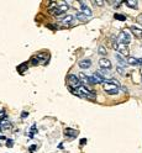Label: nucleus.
<instances>
[{
	"mask_svg": "<svg viewBox=\"0 0 142 153\" xmlns=\"http://www.w3.org/2000/svg\"><path fill=\"white\" fill-rule=\"evenodd\" d=\"M110 4H114V5H116V8H117L119 5H121V4H122V1H110Z\"/></svg>",
	"mask_w": 142,
	"mask_h": 153,
	"instance_id": "cd10ccee",
	"label": "nucleus"
},
{
	"mask_svg": "<svg viewBox=\"0 0 142 153\" xmlns=\"http://www.w3.org/2000/svg\"><path fill=\"white\" fill-rule=\"evenodd\" d=\"M0 127H1V130H6V128H10V127H11V123L5 119V120H3V121L0 122Z\"/></svg>",
	"mask_w": 142,
	"mask_h": 153,
	"instance_id": "a211bd4d",
	"label": "nucleus"
},
{
	"mask_svg": "<svg viewBox=\"0 0 142 153\" xmlns=\"http://www.w3.org/2000/svg\"><path fill=\"white\" fill-rule=\"evenodd\" d=\"M68 9H69V5L64 3V4H62V5H58L55 10H52V11H50V13L55 16V17H58V16L63 15V14H64V13H66Z\"/></svg>",
	"mask_w": 142,
	"mask_h": 153,
	"instance_id": "7ed1b4c3",
	"label": "nucleus"
},
{
	"mask_svg": "<svg viewBox=\"0 0 142 153\" xmlns=\"http://www.w3.org/2000/svg\"><path fill=\"white\" fill-rule=\"evenodd\" d=\"M4 139H6V138L4 137V136H0V141H4Z\"/></svg>",
	"mask_w": 142,
	"mask_h": 153,
	"instance_id": "2f4dec72",
	"label": "nucleus"
},
{
	"mask_svg": "<svg viewBox=\"0 0 142 153\" xmlns=\"http://www.w3.org/2000/svg\"><path fill=\"white\" fill-rule=\"evenodd\" d=\"M104 90L108 93L109 95H115V94L119 93V87H116L115 84H111V83L105 82V83H104Z\"/></svg>",
	"mask_w": 142,
	"mask_h": 153,
	"instance_id": "39448f33",
	"label": "nucleus"
},
{
	"mask_svg": "<svg viewBox=\"0 0 142 153\" xmlns=\"http://www.w3.org/2000/svg\"><path fill=\"white\" fill-rule=\"evenodd\" d=\"M6 146H8L9 148H11V147L14 146V141H13V139H6Z\"/></svg>",
	"mask_w": 142,
	"mask_h": 153,
	"instance_id": "bb28decb",
	"label": "nucleus"
},
{
	"mask_svg": "<svg viewBox=\"0 0 142 153\" xmlns=\"http://www.w3.org/2000/svg\"><path fill=\"white\" fill-rule=\"evenodd\" d=\"M90 65H91V61L90 59H83V61L79 62V67L82 69H88Z\"/></svg>",
	"mask_w": 142,
	"mask_h": 153,
	"instance_id": "ddd939ff",
	"label": "nucleus"
},
{
	"mask_svg": "<svg viewBox=\"0 0 142 153\" xmlns=\"http://www.w3.org/2000/svg\"><path fill=\"white\" fill-rule=\"evenodd\" d=\"M114 48L119 52V54L121 56H127L128 57V48L126 45H122V43H114Z\"/></svg>",
	"mask_w": 142,
	"mask_h": 153,
	"instance_id": "423d86ee",
	"label": "nucleus"
},
{
	"mask_svg": "<svg viewBox=\"0 0 142 153\" xmlns=\"http://www.w3.org/2000/svg\"><path fill=\"white\" fill-rule=\"evenodd\" d=\"M114 17H115L116 20H120V21H125V20H126V16L122 15V14H115Z\"/></svg>",
	"mask_w": 142,
	"mask_h": 153,
	"instance_id": "aec40b11",
	"label": "nucleus"
},
{
	"mask_svg": "<svg viewBox=\"0 0 142 153\" xmlns=\"http://www.w3.org/2000/svg\"><path fill=\"white\" fill-rule=\"evenodd\" d=\"M116 70H117V73H119V74H121V75H124V74H125V69H124V67H121V65H117Z\"/></svg>",
	"mask_w": 142,
	"mask_h": 153,
	"instance_id": "5701e85b",
	"label": "nucleus"
},
{
	"mask_svg": "<svg viewBox=\"0 0 142 153\" xmlns=\"http://www.w3.org/2000/svg\"><path fill=\"white\" fill-rule=\"evenodd\" d=\"M138 20H140V21L142 22V15H140V17H138Z\"/></svg>",
	"mask_w": 142,
	"mask_h": 153,
	"instance_id": "473e14b6",
	"label": "nucleus"
},
{
	"mask_svg": "<svg viewBox=\"0 0 142 153\" xmlns=\"http://www.w3.org/2000/svg\"><path fill=\"white\" fill-rule=\"evenodd\" d=\"M78 76H79V79H80V82H82V83H84V84H85V85H86V87L91 84V82H90V76L85 75L84 73H79V74H78Z\"/></svg>",
	"mask_w": 142,
	"mask_h": 153,
	"instance_id": "9b49d317",
	"label": "nucleus"
},
{
	"mask_svg": "<svg viewBox=\"0 0 142 153\" xmlns=\"http://www.w3.org/2000/svg\"><path fill=\"white\" fill-rule=\"evenodd\" d=\"M26 68H27V65H26V64H21V67H19V68H17V70H19L20 73H24V70H25Z\"/></svg>",
	"mask_w": 142,
	"mask_h": 153,
	"instance_id": "a878e982",
	"label": "nucleus"
},
{
	"mask_svg": "<svg viewBox=\"0 0 142 153\" xmlns=\"http://www.w3.org/2000/svg\"><path fill=\"white\" fill-rule=\"evenodd\" d=\"M117 42H119V43H122V45H126V46L131 42V36H130V33H128L127 30H122L119 33V36H117Z\"/></svg>",
	"mask_w": 142,
	"mask_h": 153,
	"instance_id": "f03ea898",
	"label": "nucleus"
},
{
	"mask_svg": "<svg viewBox=\"0 0 142 153\" xmlns=\"http://www.w3.org/2000/svg\"><path fill=\"white\" fill-rule=\"evenodd\" d=\"M36 148H37V144H33V146H31V147H30V152H31V153L35 152V149H36Z\"/></svg>",
	"mask_w": 142,
	"mask_h": 153,
	"instance_id": "c85d7f7f",
	"label": "nucleus"
},
{
	"mask_svg": "<svg viewBox=\"0 0 142 153\" xmlns=\"http://www.w3.org/2000/svg\"><path fill=\"white\" fill-rule=\"evenodd\" d=\"M73 19H74V16L73 15H67V16H64V17L61 20V22H62V24H64V25H69V24L73 22Z\"/></svg>",
	"mask_w": 142,
	"mask_h": 153,
	"instance_id": "2eb2a0df",
	"label": "nucleus"
},
{
	"mask_svg": "<svg viewBox=\"0 0 142 153\" xmlns=\"http://www.w3.org/2000/svg\"><path fill=\"white\" fill-rule=\"evenodd\" d=\"M85 143H86V138H82V139H80V144L84 146Z\"/></svg>",
	"mask_w": 142,
	"mask_h": 153,
	"instance_id": "7c9ffc66",
	"label": "nucleus"
},
{
	"mask_svg": "<svg viewBox=\"0 0 142 153\" xmlns=\"http://www.w3.org/2000/svg\"><path fill=\"white\" fill-rule=\"evenodd\" d=\"M141 65H142V64H141Z\"/></svg>",
	"mask_w": 142,
	"mask_h": 153,
	"instance_id": "72a5a7b5",
	"label": "nucleus"
},
{
	"mask_svg": "<svg viewBox=\"0 0 142 153\" xmlns=\"http://www.w3.org/2000/svg\"><path fill=\"white\" fill-rule=\"evenodd\" d=\"M116 59H117V62L120 63V65H121V67H124V68L126 67V64H127V61H126V59H124L121 54H117V56H116Z\"/></svg>",
	"mask_w": 142,
	"mask_h": 153,
	"instance_id": "f3484780",
	"label": "nucleus"
},
{
	"mask_svg": "<svg viewBox=\"0 0 142 153\" xmlns=\"http://www.w3.org/2000/svg\"><path fill=\"white\" fill-rule=\"evenodd\" d=\"M27 116H28V112H26V111H24V112L21 114V117H22V119H25V117H27Z\"/></svg>",
	"mask_w": 142,
	"mask_h": 153,
	"instance_id": "c756f323",
	"label": "nucleus"
},
{
	"mask_svg": "<svg viewBox=\"0 0 142 153\" xmlns=\"http://www.w3.org/2000/svg\"><path fill=\"white\" fill-rule=\"evenodd\" d=\"M68 82H69V85L71 88H75V89H79L82 87V82L79 79V76H77L75 74H69L68 75Z\"/></svg>",
	"mask_w": 142,
	"mask_h": 153,
	"instance_id": "20e7f679",
	"label": "nucleus"
},
{
	"mask_svg": "<svg viewBox=\"0 0 142 153\" xmlns=\"http://www.w3.org/2000/svg\"><path fill=\"white\" fill-rule=\"evenodd\" d=\"M130 30L133 33V36H136L137 38H142V29H138V27H136V26H131Z\"/></svg>",
	"mask_w": 142,
	"mask_h": 153,
	"instance_id": "f8f14e48",
	"label": "nucleus"
},
{
	"mask_svg": "<svg viewBox=\"0 0 142 153\" xmlns=\"http://www.w3.org/2000/svg\"><path fill=\"white\" fill-rule=\"evenodd\" d=\"M35 132H36V125H32V127H31V132L28 133V136L32 138L33 137V135H35Z\"/></svg>",
	"mask_w": 142,
	"mask_h": 153,
	"instance_id": "393cba45",
	"label": "nucleus"
},
{
	"mask_svg": "<svg viewBox=\"0 0 142 153\" xmlns=\"http://www.w3.org/2000/svg\"><path fill=\"white\" fill-rule=\"evenodd\" d=\"M38 63H40V58H38L37 56L33 57V58H31V64H32V65H37Z\"/></svg>",
	"mask_w": 142,
	"mask_h": 153,
	"instance_id": "4be33fe9",
	"label": "nucleus"
},
{
	"mask_svg": "<svg viewBox=\"0 0 142 153\" xmlns=\"http://www.w3.org/2000/svg\"><path fill=\"white\" fill-rule=\"evenodd\" d=\"M78 3H79V5H80V8H82V10H83L82 13H83V14H85L88 17H91L93 13H91V10H90V9L86 6V4H85L84 1H78Z\"/></svg>",
	"mask_w": 142,
	"mask_h": 153,
	"instance_id": "1a4fd4ad",
	"label": "nucleus"
},
{
	"mask_svg": "<svg viewBox=\"0 0 142 153\" xmlns=\"http://www.w3.org/2000/svg\"><path fill=\"white\" fill-rule=\"evenodd\" d=\"M98 52H99L100 56H106V49H105V47H104V46H99V48H98Z\"/></svg>",
	"mask_w": 142,
	"mask_h": 153,
	"instance_id": "412c9836",
	"label": "nucleus"
},
{
	"mask_svg": "<svg viewBox=\"0 0 142 153\" xmlns=\"http://www.w3.org/2000/svg\"><path fill=\"white\" fill-rule=\"evenodd\" d=\"M71 92L73 94H75V95H78V96H83V98H88V99H90V100H94L95 98H97V95H95V93L90 92L89 89H86L85 87H80L79 89H77V90H74V89H72L71 88Z\"/></svg>",
	"mask_w": 142,
	"mask_h": 153,
	"instance_id": "f257e3e1",
	"label": "nucleus"
},
{
	"mask_svg": "<svg viewBox=\"0 0 142 153\" xmlns=\"http://www.w3.org/2000/svg\"><path fill=\"white\" fill-rule=\"evenodd\" d=\"M99 65L100 68H103V69H106V70H109V69H111V62L109 61L108 58H101L99 61Z\"/></svg>",
	"mask_w": 142,
	"mask_h": 153,
	"instance_id": "6e6552de",
	"label": "nucleus"
},
{
	"mask_svg": "<svg viewBox=\"0 0 142 153\" xmlns=\"http://www.w3.org/2000/svg\"><path fill=\"white\" fill-rule=\"evenodd\" d=\"M128 65H138V64H142V59H138V58H135L132 56H128L126 58Z\"/></svg>",
	"mask_w": 142,
	"mask_h": 153,
	"instance_id": "9d476101",
	"label": "nucleus"
},
{
	"mask_svg": "<svg viewBox=\"0 0 142 153\" xmlns=\"http://www.w3.org/2000/svg\"><path fill=\"white\" fill-rule=\"evenodd\" d=\"M75 16H77V19H78V20H80L82 22H86V21H89V20H90V17H88V16L85 15V14H83L82 11H78Z\"/></svg>",
	"mask_w": 142,
	"mask_h": 153,
	"instance_id": "4468645a",
	"label": "nucleus"
},
{
	"mask_svg": "<svg viewBox=\"0 0 142 153\" xmlns=\"http://www.w3.org/2000/svg\"><path fill=\"white\" fill-rule=\"evenodd\" d=\"M93 4L94 5H98V6H103L105 4V1H103V0H93Z\"/></svg>",
	"mask_w": 142,
	"mask_h": 153,
	"instance_id": "b1692460",
	"label": "nucleus"
},
{
	"mask_svg": "<svg viewBox=\"0 0 142 153\" xmlns=\"http://www.w3.org/2000/svg\"><path fill=\"white\" fill-rule=\"evenodd\" d=\"M125 4H126L127 6H130V8H132V9H136L137 5H138V3H137L136 0H126Z\"/></svg>",
	"mask_w": 142,
	"mask_h": 153,
	"instance_id": "6ab92c4d",
	"label": "nucleus"
},
{
	"mask_svg": "<svg viewBox=\"0 0 142 153\" xmlns=\"http://www.w3.org/2000/svg\"><path fill=\"white\" fill-rule=\"evenodd\" d=\"M90 82H91V84H101V83H105V79L98 72H95L93 75H90Z\"/></svg>",
	"mask_w": 142,
	"mask_h": 153,
	"instance_id": "0eeeda50",
	"label": "nucleus"
},
{
	"mask_svg": "<svg viewBox=\"0 0 142 153\" xmlns=\"http://www.w3.org/2000/svg\"><path fill=\"white\" fill-rule=\"evenodd\" d=\"M64 133H66V136H68V137H75V136L78 135V131L72 130V128H66V130H64Z\"/></svg>",
	"mask_w": 142,
	"mask_h": 153,
	"instance_id": "dca6fc26",
	"label": "nucleus"
}]
</instances>
